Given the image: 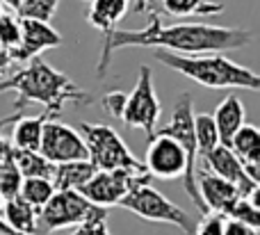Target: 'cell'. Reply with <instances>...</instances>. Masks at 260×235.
Returning <instances> with one entry per match:
<instances>
[{
	"instance_id": "cell-15",
	"label": "cell",
	"mask_w": 260,
	"mask_h": 235,
	"mask_svg": "<svg viewBox=\"0 0 260 235\" xmlns=\"http://www.w3.org/2000/svg\"><path fill=\"white\" fill-rule=\"evenodd\" d=\"M231 149L244 162V169H247L249 176L260 183V130L258 128L242 123L235 130L233 140H231Z\"/></svg>"
},
{
	"instance_id": "cell-38",
	"label": "cell",
	"mask_w": 260,
	"mask_h": 235,
	"mask_svg": "<svg viewBox=\"0 0 260 235\" xmlns=\"http://www.w3.org/2000/svg\"><path fill=\"white\" fill-rule=\"evenodd\" d=\"M0 14H3V3H0Z\"/></svg>"
},
{
	"instance_id": "cell-29",
	"label": "cell",
	"mask_w": 260,
	"mask_h": 235,
	"mask_svg": "<svg viewBox=\"0 0 260 235\" xmlns=\"http://www.w3.org/2000/svg\"><path fill=\"white\" fill-rule=\"evenodd\" d=\"M69 235H112L108 228V210H101V213L91 215L89 219L73 226V231Z\"/></svg>"
},
{
	"instance_id": "cell-37",
	"label": "cell",
	"mask_w": 260,
	"mask_h": 235,
	"mask_svg": "<svg viewBox=\"0 0 260 235\" xmlns=\"http://www.w3.org/2000/svg\"><path fill=\"white\" fill-rule=\"evenodd\" d=\"M3 204H5V199H3V194H0V210H3Z\"/></svg>"
},
{
	"instance_id": "cell-23",
	"label": "cell",
	"mask_w": 260,
	"mask_h": 235,
	"mask_svg": "<svg viewBox=\"0 0 260 235\" xmlns=\"http://www.w3.org/2000/svg\"><path fill=\"white\" fill-rule=\"evenodd\" d=\"M53 192H55L53 181L44 176H25L21 181V187H18V196L25 204H30L37 213L46 206V201L53 196Z\"/></svg>"
},
{
	"instance_id": "cell-10",
	"label": "cell",
	"mask_w": 260,
	"mask_h": 235,
	"mask_svg": "<svg viewBox=\"0 0 260 235\" xmlns=\"http://www.w3.org/2000/svg\"><path fill=\"white\" fill-rule=\"evenodd\" d=\"M39 153L55 164L71 162V160H89V151L82 135L57 119H46L41 126Z\"/></svg>"
},
{
	"instance_id": "cell-17",
	"label": "cell",
	"mask_w": 260,
	"mask_h": 235,
	"mask_svg": "<svg viewBox=\"0 0 260 235\" xmlns=\"http://www.w3.org/2000/svg\"><path fill=\"white\" fill-rule=\"evenodd\" d=\"M130 0H89V12H87V21L91 27L105 32L114 30L117 23L128 14Z\"/></svg>"
},
{
	"instance_id": "cell-19",
	"label": "cell",
	"mask_w": 260,
	"mask_h": 235,
	"mask_svg": "<svg viewBox=\"0 0 260 235\" xmlns=\"http://www.w3.org/2000/svg\"><path fill=\"white\" fill-rule=\"evenodd\" d=\"M94 172L96 167L91 164V160H71V162L55 164V174L50 181L55 190H78L94 176Z\"/></svg>"
},
{
	"instance_id": "cell-5",
	"label": "cell",
	"mask_w": 260,
	"mask_h": 235,
	"mask_svg": "<svg viewBox=\"0 0 260 235\" xmlns=\"http://www.w3.org/2000/svg\"><path fill=\"white\" fill-rule=\"evenodd\" d=\"M117 206L130 210L133 215L146 219V222H157V224H171V226L180 228L185 235H194V222L187 215V210H183L180 206H176L174 201H169L162 192H157L155 187H151L148 183H142L135 190H130Z\"/></svg>"
},
{
	"instance_id": "cell-33",
	"label": "cell",
	"mask_w": 260,
	"mask_h": 235,
	"mask_svg": "<svg viewBox=\"0 0 260 235\" xmlns=\"http://www.w3.org/2000/svg\"><path fill=\"white\" fill-rule=\"evenodd\" d=\"M155 3H157V0H135L133 12L135 14H148V12H153V9H155Z\"/></svg>"
},
{
	"instance_id": "cell-3",
	"label": "cell",
	"mask_w": 260,
	"mask_h": 235,
	"mask_svg": "<svg viewBox=\"0 0 260 235\" xmlns=\"http://www.w3.org/2000/svg\"><path fill=\"white\" fill-rule=\"evenodd\" d=\"M155 59L208 89H260V78L256 71L224 57L221 53L180 55L160 48L155 50Z\"/></svg>"
},
{
	"instance_id": "cell-24",
	"label": "cell",
	"mask_w": 260,
	"mask_h": 235,
	"mask_svg": "<svg viewBox=\"0 0 260 235\" xmlns=\"http://www.w3.org/2000/svg\"><path fill=\"white\" fill-rule=\"evenodd\" d=\"M194 135H197V158H206L217 144H219V135H217L212 114H194Z\"/></svg>"
},
{
	"instance_id": "cell-11",
	"label": "cell",
	"mask_w": 260,
	"mask_h": 235,
	"mask_svg": "<svg viewBox=\"0 0 260 235\" xmlns=\"http://www.w3.org/2000/svg\"><path fill=\"white\" fill-rule=\"evenodd\" d=\"M155 132H162V135H169L178 142L180 146L185 149L187 153V167H189V178L197 181V135H194V100H192V94L189 91H183V94L176 98L174 103V110H171V121L167 123L165 128ZM187 185V183H183ZM187 192V190H185ZM206 206V204H203ZM197 210H201L197 206ZM208 213V210H203ZM201 213V215H203Z\"/></svg>"
},
{
	"instance_id": "cell-13",
	"label": "cell",
	"mask_w": 260,
	"mask_h": 235,
	"mask_svg": "<svg viewBox=\"0 0 260 235\" xmlns=\"http://www.w3.org/2000/svg\"><path fill=\"white\" fill-rule=\"evenodd\" d=\"M201 167L208 169V172H212V174H217V176L226 178L229 183H233V185L240 190V194H242V196H249L253 190H256V187H260V183L253 181V178L247 174L244 162L238 158V155H235V151L231 149V146L217 144L215 149H212L210 153L203 158Z\"/></svg>"
},
{
	"instance_id": "cell-27",
	"label": "cell",
	"mask_w": 260,
	"mask_h": 235,
	"mask_svg": "<svg viewBox=\"0 0 260 235\" xmlns=\"http://www.w3.org/2000/svg\"><path fill=\"white\" fill-rule=\"evenodd\" d=\"M21 172H18V167L14 164L12 160V153L7 155V158L0 162V194H3V199H12V196L18 194V187H21Z\"/></svg>"
},
{
	"instance_id": "cell-16",
	"label": "cell",
	"mask_w": 260,
	"mask_h": 235,
	"mask_svg": "<svg viewBox=\"0 0 260 235\" xmlns=\"http://www.w3.org/2000/svg\"><path fill=\"white\" fill-rule=\"evenodd\" d=\"M212 121H215L217 135H219V144L231 146V140H233L235 130L244 123V105H242V100H240L235 94H229L215 108Z\"/></svg>"
},
{
	"instance_id": "cell-14",
	"label": "cell",
	"mask_w": 260,
	"mask_h": 235,
	"mask_svg": "<svg viewBox=\"0 0 260 235\" xmlns=\"http://www.w3.org/2000/svg\"><path fill=\"white\" fill-rule=\"evenodd\" d=\"M197 187H199V194H201L208 213H217V215H224V217L235 206V201L242 196L233 183L208 172V169L197 172Z\"/></svg>"
},
{
	"instance_id": "cell-2",
	"label": "cell",
	"mask_w": 260,
	"mask_h": 235,
	"mask_svg": "<svg viewBox=\"0 0 260 235\" xmlns=\"http://www.w3.org/2000/svg\"><path fill=\"white\" fill-rule=\"evenodd\" d=\"M25 64V69L0 80V94L3 91L18 94L14 110H25L27 103H39L44 105V114L48 119H59L67 103H73L78 108L94 105L96 98L89 91L80 89L67 73L55 71L41 55L27 59Z\"/></svg>"
},
{
	"instance_id": "cell-7",
	"label": "cell",
	"mask_w": 260,
	"mask_h": 235,
	"mask_svg": "<svg viewBox=\"0 0 260 235\" xmlns=\"http://www.w3.org/2000/svg\"><path fill=\"white\" fill-rule=\"evenodd\" d=\"M101 210L108 208L91 204L78 190H55L46 206L37 213V235H48L53 231L78 226Z\"/></svg>"
},
{
	"instance_id": "cell-1",
	"label": "cell",
	"mask_w": 260,
	"mask_h": 235,
	"mask_svg": "<svg viewBox=\"0 0 260 235\" xmlns=\"http://www.w3.org/2000/svg\"><path fill=\"white\" fill-rule=\"evenodd\" d=\"M253 41V32L247 27L206 25V23H176L165 25L162 16L148 12V25L142 30H110L103 35V50L96 64V76L103 80L114 62V53L121 48H162L180 55L224 53L244 48Z\"/></svg>"
},
{
	"instance_id": "cell-34",
	"label": "cell",
	"mask_w": 260,
	"mask_h": 235,
	"mask_svg": "<svg viewBox=\"0 0 260 235\" xmlns=\"http://www.w3.org/2000/svg\"><path fill=\"white\" fill-rule=\"evenodd\" d=\"M12 66V59H9V50L7 48H0V76H3L7 69Z\"/></svg>"
},
{
	"instance_id": "cell-9",
	"label": "cell",
	"mask_w": 260,
	"mask_h": 235,
	"mask_svg": "<svg viewBox=\"0 0 260 235\" xmlns=\"http://www.w3.org/2000/svg\"><path fill=\"white\" fill-rule=\"evenodd\" d=\"M151 178L153 176L148 172H135V169H96L94 176L78 187V192L91 204L110 208L117 206L137 185L151 183Z\"/></svg>"
},
{
	"instance_id": "cell-32",
	"label": "cell",
	"mask_w": 260,
	"mask_h": 235,
	"mask_svg": "<svg viewBox=\"0 0 260 235\" xmlns=\"http://www.w3.org/2000/svg\"><path fill=\"white\" fill-rule=\"evenodd\" d=\"M224 235H258V228H251L249 224L240 222V219H224Z\"/></svg>"
},
{
	"instance_id": "cell-8",
	"label": "cell",
	"mask_w": 260,
	"mask_h": 235,
	"mask_svg": "<svg viewBox=\"0 0 260 235\" xmlns=\"http://www.w3.org/2000/svg\"><path fill=\"white\" fill-rule=\"evenodd\" d=\"M162 114V103L153 87V73L148 64H142L137 73L133 94L126 96V105L121 112V121L126 128H139L151 140L157 130V119Z\"/></svg>"
},
{
	"instance_id": "cell-39",
	"label": "cell",
	"mask_w": 260,
	"mask_h": 235,
	"mask_svg": "<svg viewBox=\"0 0 260 235\" xmlns=\"http://www.w3.org/2000/svg\"><path fill=\"white\" fill-rule=\"evenodd\" d=\"M82 3H89V0H82Z\"/></svg>"
},
{
	"instance_id": "cell-12",
	"label": "cell",
	"mask_w": 260,
	"mask_h": 235,
	"mask_svg": "<svg viewBox=\"0 0 260 235\" xmlns=\"http://www.w3.org/2000/svg\"><path fill=\"white\" fill-rule=\"evenodd\" d=\"M18 21H21V39L14 48H9L12 64H25L27 59L41 55L44 50L62 44V35L50 27V23L37 18H18Z\"/></svg>"
},
{
	"instance_id": "cell-25",
	"label": "cell",
	"mask_w": 260,
	"mask_h": 235,
	"mask_svg": "<svg viewBox=\"0 0 260 235\" xmlns=\"http://www.w3.org/2000/svg\"><path fill=\"white\" fill-rule=\"evenodd\" d=\"M260 187L251 192L249 196H240L238 201H235V206L229 210V215L226 217H233V219H240V222L249 224L251 228H258L260 226Z\"/></svg>"
},
{
	"instance_id": "cell-26",
	"label": "cell",
	"mask_w": 260,
	"mask_h": 235,
	"mask_svg": "<svg viewBox=\"0 0 260 235\" xmlns=\"http://www.w3.org/2000/svg\"><path fill=\"white\" fill-rule=\"evenodd\" d=\"M59 0H23L14 12L18 18H37V21L50 23L57 12Z\"/></svg>"
},
{
	"instance_id": "cell-31",
	"label": "cell",
	"mask_w": 260,
	"mask_h": 235,
	"mask_svg": "<svg viewBox=\"0 0 260 235\" xmlns=\"http://www.w3.org/2000/svg\"><path fill=\"white\" fill-rule=\"evenodd\" d=\"M126 96L123 91H108V94L101 96V108L105 110V114L114 119H121V112H123V105H126Z\"/></svg>"
},
{
	"instance_id": "cell-20",
	"label": "cell",
	"mask_w": 260,
	"mask_h": 235,
	"mask_svg": "<svg viewBox=\"0 0 260 235\" xmlns=\"http://www.w3.org/2000/svg\"><path fill=\"white\" fill-rule=\"evenodd\" d=\"M46 114L41 117H18L12 123V146L18 149H27V151H39V142H41V126L46 121Z\"/></svg>"
},
{
	"instance_id": "cell-30",
	"label": "cell",
	"mask_w": 260,
	"mask_h": 235,
	"mask_svg": "<svg viewBox=\"0 0 260 235\" xmlns=\"http://www.w3.org/2000/svg\"><path fill=\"white\" fill-rule=\"evenodd\" d=\"M194 235H224V215L206 213L201 222L194 226Z\"/></svg>"
},
{
	"instance_id": "cell-22",
	"label": "cell",
	"mask_w": 260,
	"mask_h": 235,
	"mask_svg": "<svg viewBox=\"0 0 260 235\" xmlns=\"http://www.w3.org/2000/svg\"><path fill=\"white\" fill-rule=\"evenodd\" d=\"M162 12L169 16H217L224 12L221 3H212V0H160Z\"/></svg>"
},
{
	"instance_id": "cell-28",
	"label": "cell",
	"mask_w": 260,
	"mask_h": 235,
	"mask_svg": "<svg viewBox=\"0 0 260 235\" xmlns=\"http://www.w3.org/2000/svg\"><path fill=\"white\" fill-rule=\"evenodd\" d=\"M21 39V21L14 14H0V48H14Z\"/></svg>"
},
{
	"instance_id": "cell-35",
	"label": "cell",
	"mask_w": 260,
	"mask_h": 235,
	"mask_svg": "<svg viewBox=\"0 0 260 235\" xmlns=\"http://www.w3.org/2000/svg\"><path fill=\"white\" fill-rule=\"evenodd\" d=\"M9 149H12V144H9V142L0 135V162H3V160L9 155Z\"/></svg>"
},
{
	"instance_id": "cell-21",
	"label": "cell",
	"mask_w": 260,
	"mask_h": 235,
	"mask_svg": "<svg viewBox=\"0 0 260 235\" xmlns=\"http://www.w3.org/2000/svg\"><path fill=\"white\" fill-rule=\"evenodd\" d=\"M12 153L14 164L18 167L21 176H44V178H53L55 174V162L46 160L39 151H27V149H18V146H12L9 149Z\"/></svg>"
},
{
	"instance_id": "cell-18",
	"label": "cell",
	"mask_w": 260,
	"mask_h": 235,
	"mask_svg": "<svg viewBox=\"0 0 260 235\" xmlns=\"http://www.w3.org/2000/svg\"><path fill=\"white\" fill-rule=\"evenodd\" d=\"M0 215L9 224V228H14L16 233L37 235V210L30 204H25L18 194L12 196V199H5Z\"/></svg>"
},
{
	"instance_id": "cell-4",
	"label": "cell",
	"mask_w": 260,
	"mask_h": 235,
	"mask_svg": "<svg viewBox=\"0 0 260 235\" xmlns=\"http://www.w3.org/2000/svg\"><path fill=\"white\" fill-rule=\"evenodd\" d=\"M144 167H146V172L151 174L153 178H162V181H171V178L183 176V183H187V185H185V190H187L185 194L189 196V201L201 208L199 213L208 210L206 206H203L201 194H199L197 181L189 178L187 153H185V149L174 140V137L155 132L146 144V160H144Z\"/></svg>"
},
{
	"instance_id": "cell-36",
	"label": "cell",
	"mask_w": 260,
	"mask_h": 235,
	"mask_svg": "<svg viewBox=\"0 0 260 235\" xmlns=\"http://www.w3.org/2000/svg\"><path fill=\"white\" fill-rule=\"evenodd\" d=\"M0 3H5V5H7V7H9V9H16L18 5L23 3V0H0Z\"/></svg>"
},
{
	"instance_id": "cell-6",
	"label": "cell",
	"mask_w": 260,
	"mask_h": 235,
	"mask_svg": "<svg viewBox=\"0 0 260 235\" xmlns=\"http://www.w3.org/2000/svg\"><path fill=\"white\" fill-rule=\"evenodd\" d=\"M80 135L89 151V160L96 169H135L146 172L142 160H137L126 142L114 128L105 123H80Z\"/></svg>"
}]
</instances>
